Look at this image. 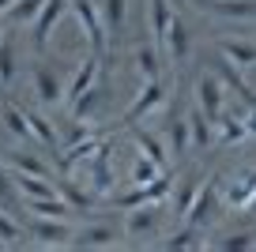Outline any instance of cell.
I'll list each match as a JSON object with an SVG mask.
<instances>
[{"label":"cell","mask_w":256,"mask_h":252,"mask_svg":"<svg viewBox=\"0 0 256 252\" xmlns=\"http://www.w3.org/2000/svg\"><path fill=\"white\" fill-rule=\"evenodd\" d=\"M68 16L76 19V26H80L83 42H87L90 53L106 56V49H110V30H106V19H102V8H98L94 0H68Z\"/></svg>","instance_id":"obj_1"},{"label":"cell","mask_w":256,"mask_h":252,"mask_svg":"<svg viewBox=\"0 0 256 252\" xmlns=\"http://www.w3.org/2000/svg\"><path fill=\"white\" fill-rule=\"evenodd\" d=\"M166 94H170L166 79H144V83H140V90H136V98H132V102H128V110L120 113V124L132 128V124H140L144 117H151L154 110H162Z\"/></svg>","instance_id":"obj_2"},{"label":"cell","mask_w":256,"mask_h":252,"mask_svg":"<svg viewBox=\"0 0 256 252\" xmlns=\"http://www.w3.org/2000/svg\"><path fill=\"white\" fill-rule=\"evenodd\" d=\"M218 196H222V207H230L238 214H248L252 211V196H256V166L238 170L230 181L218 177Z\"/></svg>","instance_id":"obj_3"},{"label":"cell","mask_w":256,"mask_h":252,"mask_svg":"<svg viewBox=\"0 0 256 252\" xmlns=\"http://www.w3.org/2000/svg\"><path fill=\"white\" fill-rule=\"evenodd\" d=\"M162 204H147V207H132L120 218V230H124V241H154L162 230Z\"/></svg>","instance_id":"obj_4"},{"label":"cell","mask_w":256,"mask_h":252,"mask_svg":"<svg viewBox=\"0 0 256 252\" xmlns=\"http://www.w3.org/2000/svg\"><path fill=\"white\" fill-rule=\"evenodd\" d=\"M34 244H46V248H68L76 244V222L72 218H26Z\"/></svg>","instance_id":"obj_5"},{"label":"cell","mask_w":256,"mask_h":252,"mask_svg":"<svg viewBox=\"0 0 256 252\" xmlns=\"http://www.w3.org/2000/svg\"><path fill=\"white\" fill-rule=\"evenodd\" d=\"M30 83H34V98H38L42 106H60V102H64V90H68V83L60 79L56 64L34 60V64H30Z\"/></svg>","instance_id":"obj_6"},{"label":"cell","mask_w":256,"mask_h":252,"mask_svg":"<svg viewBox=\"0 0 256 252\" xmlns=\"http://www.w3.org/2000/svg\"><path fill=\"white\" fill-rule=\"evenodd\" d=\"M192 102L200 106V110L208 113L211 120H218V117L226 113V87H222V79H218L215 72H204V76H196Z\"/></svg>","instance_id":"obj_7"},{"label":"cell","mask_w":256,"mask_h":252,"mask_svg":"<svg viewBox=\"0 0 256 252\" xmlns=\"http://www.w3.org/2000/svg\"><path fill=\"white\" fill-rule=\"evenodd\" d=\"M64 16H68V0H46V8H42L38 19L30 23V46H34V53H46V49H49V38H53V30L60 26Z\"/></svg>","instance_id":"obj_8"},{"label":"cell","mask_w":256,"mask_h":252,"mask_svg":"<svg viewBox=\"0 0 256 252\" xmlns=\"http://www.w3.org/2000/svg\"><path fill=\"white\" fill-rule=\"evenodd\" d=\"M200 16L211 19H230V23H252L256 19V0H192Z\"/></svg>","instance_id":"obj_9"},{"label":"cell","mask_w":256,"mask_h":252,"mask_svg":"<svg viewBox=\"0 0 256 252\" xmlns=\"http://www.w3.org/2000/svg\"><path fill=\"white\" fill-rule=\"evenodd\" d=\"M162 53H166V60H174L177 68H184V64H188V56H192V30H188V23H184L181 12L174 16L166 38H162Z\"/></svg>","instance_id":"obj_10"},{"label":"cell","mask_w":256,"mask_h":252,"mask_svg":"<svg viewBox=\"0 0 256 252\" xmlns=\"http://www.w3.org/2000/svg\"><path fill=\"white\" fill-rule=\"evenodd\" d=\"M120 237H124L120 222L113 226L110 218H94V214H87L83 230H76V244H83V248H102V244H117Z\"/></svg>","instance_id":"obj_11"},{"label":"cell","mask_w":256,"mask_h":252,"mask_svg":"<svg viewBox=\"0 0 256 252\" xmlns=\"http://www.w3.org/2000/svg\"><path fill=\"white\" fill-rule=\"evenodd\" d=\"M106 64H102V56L98 53H87L80 64H76V72H72V79H68V90H64V102H72V98H80L83 90H90L94 83H102L106 79Z\"/></svg>","instance_id":"obj_12"},{"label":"cell","mask_w":256,"mask_h":252,"mask_svg":"<svg viewBox=\"0 0 256 252\" xmlns=\"http://www.w3.org/2000/svg\"><path fill=\"white\" fill-rule=\"evenodd\" d=\"M204 181L208 177H200V170H188V174H181L174 181V196H170V207H174V218L181 222L184 214H188V207L196 204V196H200Z\"/></svg>","instance_id":"obj_13"},{"label":"cell","mask_w":256,"mask_h":252,"mask_svg":"<svg viewBox=\"0 0 256 252\" xmlns=\"http://www.w3.org/2000/svg\"><path fill=\"white\" fill-rule=\"evenodd\" d=\"M222 204V196H218V177H208L200 188V196H196V204L188 207V214H184L181 222H192V226H208L211 218H215V207Z\"/></svg>","instance_id":"obj_14"},{"label":"cell","mask_w":256,"mask_h":252,"mask_svg":"<svg viewBox=\"0 0 256 252\" xmlns=\"http://www.w3.org/2000/svg\"><path fill=\"white\" fill-rule=\"evenodd\" d=\"M132 64H136L140 83H144V79H162V72H166V53H162L158 42H144V46H136V53H132Z\"/></svg>","instance_id":"obj_15"},{"label":"cell","mask_w":256,"mask_h":252,"mask_svg":"<svg viewBox=\"0 0 256 252\" xmlns=\"http://www.w3.org/2000/svg\"><path fill=\"white\" fill-rule=\"evenodd\" d=\"M23 214L26 218H76V207L64 196H38V200H23Z\"/></svg>","instance_id":"obj_16"},{"label":"cell","mask_w":256,"mask_h":252,"mask_svg":"<svg viewBox=\"0 0 256 252\" xmlns=\"http://www.w3.org/2000/svg\"><path fill=\"white\" fill-rule=\"evenodd\" d=\"M215 49L226 56V60H234L241 72L256 68V38H234V34H226V38L215 42Z\"/></svg>","instance_id":"obj_17"},{"label":"cell","mask_w":256,"mask_h":252,"mask_svg":"<svg viewBox=\"0 0 256 252\" xmlns=\"http://www.w3.org/2000/svg\"><path fill=\"white\" fill-rule=\"evenodd\" d=\"M106 94H110V87H106V79H102V83H94L90 90H83L80 98H72L68 110H72L76 120H90V124H94V117L102 113V106H106Z\"/></svg>","instance_id":"obj_18"},{"label":"cell","mask_w":256,"mask_h":252,"mask_svg":"<svg viewBox=\"0 0 256 252\" xmlns=\"http://www.w3.org/2000/svg\"><path fill=\"white\" fill-rule=\"evenodd\" d=\"M0 132L12 136V140L34 143V136H30V117H26V110H19L16 102H0Z\"/></svg>","instance_id":"obj_19"},{"label":"cell","mask_w":256,"mask_h":252,"mask_svg":"<svg viewBox=\"0 0 256 252\" xmlns=\"http://www.w3.org/2000/svg\"><path fill=\"white\" fill-rule=\"evenodd\" d=\"M245 140H252L245 113H241V117H230V113H222V117L215 120V143H218V147H238V143H245Z\"/></svg>","instance_id":"obj_20"},{"label":"cell","mask_w":256,"mask_h":252,"mask_svg":"<svg viewBox=\"0 0 256 252\" xmlns=\"http://www.w3.org/2000/svg\"><path fill=\"white\" fill-rule=\"evenodd\" d=\"M19 72H23V53H19V46L4 34V38H0V87L4 90L16 87Z\"/></svg>","instance_id":"obj_21"},{"label":"cell","mask_w":256,"mask_h":252,"mask_svg":"<svg viewBox=\"0 0 256 252\" xmlns=\"http://www.w3.org/2000/svg\"><path fill=\"white\" fill-rule=\"evenodd\" d=\"M188 132H192V147L204 150V147H215V120L192 102L188 106Z\"/></svg>","instance_id":"obj_22"},{"label":"cell","mask_w":256,"mask_h":252,"mask_svg":"<svg viewBox=\"0 0 256 252\" xmlns=\"http://www.w3.org/2000/svg\"><path fill=\"white\" fill-rule=\"evenodd\" d=\"M128 140H132V147L140 150V154H147V158H154L158 166H166L170 162V147H162V140L154 132H147L144 124H132V132H128Z\"/></svg>","instance_id":"obj_23"},{"label":"cell","mask_w":256,"mask_h":252,"mask_svg":"<svg viewBox=\"0 0 256 252\" xmlns=\"http://www.w3.org/2000/svg\"><path fill=\"white\" fill-rule=\"evenodd\" d=\"M174 16H177V4H174V0H147L151 42H158V46H162V38H166V30H170V23H174Z\"/></svg>","instance_id":"obj_24"},{"label":"cell","mask_w":256,"mask_h":252,"mask_svg":"<svg viewBox=\"0 0 256 252\" xmlns=\"http://www.w3.org/2000/svg\"><path fill=\"white\" fill-rule=\"evenodd\" d=\"M166 140H170V154L174 158H184L192 150V132H188V113H174L170 117V128H166Z\"/></svg>","instance_id":"obj_25"},{"label":"cell","mask_w":256,"mask_h":252,"mask_svg":"<svg viewBox=\"0 0 256 252\" xmlns=\"http://www.w3.org/2000/svg\"><path fill=\"white\" fill-rule=\"evenodd\" d=\"M4 162H8L12 174H38V177H53V166H46L38 154H30V150H8V154H4Z\"/></svg>","instance_id":"obj_26"},{"label":"cell","mask_w":256,"mask_h":252,"mask_svg":"<svg viewBox=\"0 0 256 252\" xmlns=\"http://www.w3.org/2000/svg\"><path fill=\"white\" fill-rule=\"evenodd\" d=\"M26 117H30V136H34V143H38V147H46V150H60V128L49 124V120L42 117L38 110H26Z\"/></svg>","instance_id":"obj_27"},{"label":"cell","mask_w":256,"mask_h":252,"mask_svg":"<svg viewBox=\"0 0 256 252\" xmlns=\"http://www.w3.org/2000/svg\"><path fill=\"white\" fill-rule=\"evenodd\" d=\"M98 8H102V19H106L110 38H120L124 26H128V0H102Z\"/></svg>","instance_id":"obj_28"},{"label":"cell","mask_w":256,"mask_h":252,"mask_svg":"<svg viewBox=\"0 0 256 252\" xmlns=\"http://www.w3.org/2000/svg\"><path fill=\"white\" fill-rule=\"evenodd\" d=\"M162 244H166V248H204V244H208V237H204V226L181 222V230H177V234H170Z\"/></svg>","instance_id":"obj_29"},{"label":"cell","mask_w":256,"mask_h":252,"mask_svg":"<svg viewBox=\"0 0 256 252\" xmlns=\"http://www.w3.org/2000/svg\"><path fill=\"white\" fill-rule=\"evenodd\" d=\"M46 8V0H16V4H12V12L4 19H8L12 26H30L34 19H38V12Z\"/></svg>","instance_id":"obj_30"},{"label":"cell","mask_w":256,"mask_h":252,"mask_svg":"<svg viewBox=\"0 0 256 252\" xmlns=\"http://www.w3.org/2000/svg\"><path fill=\"white\" fill-rule=\"evenodd\" d=\"M132 184H151L154 177H162V166L154 162V158H147V154H140L136 150V158H132Z\"/></svg>","instance_id":"obj_31"},{"label":"cell","mask_w":256,"mask_h":252,"mask_svg":"<svg viewBox=\"0 0 256 252\" xmlns=\"http://www.w3.org/2000/svg\"><path fill=\"white\" fill-rule=\"evenodd\" d=\"M23 241V222L0 204V244H19Z\"/></svg>","instance_id":"obj_32"},{"label":"cell","mask_w":256,"mask_h":252,"mask_svg":"<svg viewBox=\"0 0 256 252\" xmlns=\"http://www.w3.org/2000/svg\"><path fill=\"white\" fill-rule=\"evenodd\" d=\"M211 244H218V248H252V244H256V230H241V234H222V237H215Z\"/></svg>","instance_id":"obj_33"},{"label":"cell","mask_w":256,"mask_h":252,"mask_svg":"<svg viewBox=\"0 0 256 252\" xmlns=\"http://www.w3.org/2000/svg\"><path fill=\"white\" fill-rule=\"evenodd\" d=\"M16 177H12V170H8V162H0V204L8 207V204H16Z\"/></svg>","instance_id":"obj_34"},{"label":"cell","mask_w":256,"mask_h":252,"mask_svg":"<svg viewBox=\"0 0 256 252\" xmlns=\"http://www.w3.org/2000/svg\"><path fill=\"white\" fill-rule=\"evenodd\" d=\"M12 4H16V0H0V16H8V12H12Z\"/></svg>","instance_id":"obj_35"},{"label":"cell","mask_w":256,"mask_h":252,"mask_svg":"<svg viewBox=\"0 0 256 252\" xmlns=\"http://www.w3.org/2000/svg\"><path fill=\"white\" fill-rule=\"evenodd\" d=\"M174 4H177V12H184V4H188V0H174Z\"/></svg>","instance_id":"obj_36"},{"label":"cell","mask_w":256,"mask_h":252,"mask_svg":"<svg viewBox=\"0 0 256 252\" xmlns=\"http://www.w3.org/2000/svg\"><path fill=\"white\" fill-rule=\"evenodd\" d=\"M4 23H8V19H4V16H0V38H4Z\"/></svg>","instance_id":"obj_37"},{"label":"cell","mask_w":256,"mask_h":252,"mask_svg":"<svg viewBox=\"0 0 256 252\" xmlns=\"http://www.w3.org/2000/svg\"><path fill=\"white\" fill-rule=\"evenodd\" d=\"M252 211H256V196H252Z\"/></svg>","instance_id":"obj_38"}]
</instances>
